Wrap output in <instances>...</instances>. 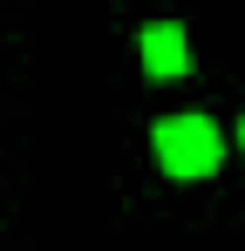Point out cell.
<instances>
[{
	"mask_svg": "<svg viewBox=\"0 0 245 251\" xmlns=\"http://www.w3.org/2000/svg\"><path fill=\"white\" fill-rule=\"evenodd\" d=\"M150 150H157V170H163V176H177V183H204V176H218V163H225L232 143H225L218 116H204V109H177V116H157Z\"/></svg>",
	"mask_w": 245,
	"mask_h": 251,
	"instance_id": "obj_1",
	"label": "cell"
},
{
	"mask_svg": "<svg viewBox=\"0 0 245 251\" xmlns=\"http://www.w3.org/2000/svg\"><path fill=\"white\" fill-rule=\"evenodd\" d=\"M136 68L150 82H184L191 75V34L177 21H143L136 27Z\"/></svg>",
	"mask_w": 245,
	"mask_h": 251,
	"instance_id": "obj_2",
	"label": "cell"
},
{
	"mask_svg": "<svg viewBox=\"0 0 245 251\" xmlns=\"http://www.w3.org/2000/svg\"><path fill=\"white\" fill-rule=\"evenodd\" d=\"M232 150L245 156V109H239V123H232Z\"/></svg>",
	"mask_w": 245,
	"mask_h": 251,
	"instance_id": "obj_3",
	"label": "cell"
}]
</instances>
